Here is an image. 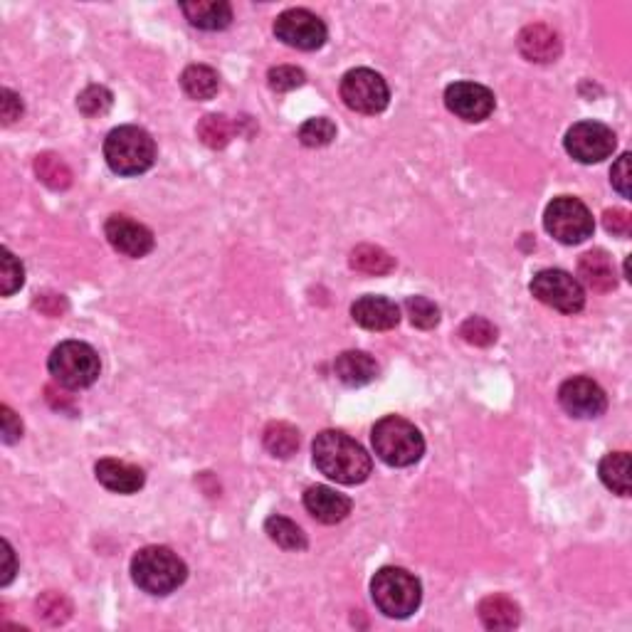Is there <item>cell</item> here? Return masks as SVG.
<instances>
[{
	"mask_svg": "<svg viewBox=\"0 0 632 632\" xmlns=\"http://www.w3.org/2000/svg\"><path fill=\"white\" fill-rule=\"evenodd\" d=\"M314 465L321 474L339 484H361L371 474V455L339 430H324L312 445Z\"/></svg>",
	"mask_w": 632,
	"mask_h": 632,
	"instance_id": "6da1fadb",
	"label": "cell"
},
{
	"mask_svg": "<svg viewBox=\"0 0 632 632\" xmlns=\"http://www.w3.org/2000/svg\"><path fill=\"white\" fill-rule=\"evenodd\" d=\"M131 578L144 593L168 595L186 583L188 568L168 546H146L131 558Z\"/></svg>",
	"mask_w": 632,
	"mask_h": 632,
	"instance_id": "7a4b0ae2",
	"label": "cell"
},
{
	"mask_svg": "<svg viewBox=\"0 0 632 632\" xmlns=\"http://www.w3.org/2000/svg\"><path fill=\"white\" fill-rule=\"evenodd\" d=\"M104 158L119 176H141L156 161V144L139 126H119L104 141Z\"/></svg>",
	"mask_w": 632,
	"mask_h": 632,
	"instance_id": "3957f363",
	"label": "cell"
},
{
	"mask_svg": "<svg viewBox=\"0 0 632 632\" xmlns=\"http://www.w3.org/2000/svg\"><path fill=\"white\" fill-rule=\"evenodd\" d=\"M371 598L383 615L395 620L410 618L420 608L423 588L420 581L405 568L386 566L373 576Z\"/></svg>",
	"mask_w": 632,
	"mask_h": 632,
	"instance_id": "277c9868",
	"label": "cell"
},
{
	"mask_svg": "<svg viewBox=\"0 0 632 632\" xmlns=\"http://www.w3.org/2000/svg\"><path fill=\"white\" fill-rule=\"evenodd\" d=\"M373 450L378 460H383L391 467H410L423 457L425 440L420 430L413 423L398 415L378 420L371 433Z\"/></svg>",
	"mask_w": 632,
	"mask_h": 632,
	"instance_id": "5b68a950",
	"label": "cell"
},
{
	"mask_svg": "<svg viewBox=\"0 0 632 632\" xmlns=\"http://www.w3.org/2000/svg\"><path fill=\"white\" fill-rule=\"evenodd\" d=\"M47 368L60 386L79 391V388H89L97 381L102 363H99L97 351L84 341H65L52 351Z\"/></svg>",
	"mask_w": 632,
	"mask_h": 632,
	"instance_id": "8992f818",
	"label": "cell"
},
{
	"mask_svg": "<svg viewBox=\"0 0 632 632\" xmlns=\"http://www.w3.org/2000/svg\"><path fill=\"white\" fill-rule=\"evenodd\" d=\"M544 228L553 240L563 245H578L593 235L595 223L586 203L571 196H558L546 205Z\"/></svg>",
	"mask_w": 632,
	"mask_h": 632,
	"instance_id": "52a82bcc",
	"label": "cell"
},
{
	"mask_svg": "<svg viewBox=\"0 0 632 632\" xmlns=\"http://www.w3.org/2000/svg\"><path fill=\"white\" fill-rule=\"evenodd\" d=\"M341 99L346 107L358 114H381L388 107L391 89L378 72L358 67V70L346 72L341 79Z\"/></svg>",
	"mask_w": 632,
	"mask_h": 632,
	"instance_id": "ba28073f",
	"label": "cell"
},
{
	"mask_svg": "<svg viewBox=\"0 0 632 632\" xmlns=\"http://www.w3.org/2000/svg\"><path fill=\"white\" fill-rule=\"evenodd\" d=\"M531 294L546 307L556 309L561 314H578L586 307V294L578 284L576 277H571L563 270H541L531 279Z\"/></svg>",
	"mask_w": 632,
	"mask_h": 632,
	"instance_id": "9c48e42d",
	"label": "cell"
},
{
	"mask_svg": "<svg viewBox=\"0 0 632 632\" xmlns=\"http://www.w3.org/2000/svg\"><path fill=\"white\" fill-rule=\"evenodd\" d=\"M563 144L578 163H600L613 156L618 139H615L613 129L600 121H578L568 129Z\"/></svg>",
	"mask_w": 632,
	"mask_h": 632,
	"instance_id": "30bf717a",
	"label": "cell"
},
{
	"mask_svg": "<svg viewBox=\"0 0 632 632\" xmlns=\"http://www.w3.org/2000/svg\"><path fill=\"white\" fill-rule=\"evenodd\" d=\"M275 35L284 45L297 47V50H319L326 42V25L312 10L292 8L284 10L275 20Z\"/></svg>",
	"mask_w": 632,
	"mask_h": 632,
	"instance_id": "8fae6325",
	"label": "cell"
},
{
	"mask_svg": "<svg viewBox=\"0 0 632 632\" xmlns=\"http://www.w3.org/2000/svg\"><path fill=\"white\" fill-rule=\"evenodd\" d=\"M558 403L573 418H598L608 408V398H605L603 388L591 378H568L561 388H558Z\"/></svg>",
	"mask_w": 632,
	"mask_h": 632,
	"instance_id": "7c38bea8",
	"label": "cell"
},
{
	"mask_svg": "<svg viewBox=\"0 0 632 632\" xmlns=\"http://www.w3.org/2000/svg\"><path fill=\"white\" fill-rule=\"evenodd\" d=\"M445 104L462 121H484L494 112V94L477 82H455L445 89Z\"/></svg>",
	"mask_w": 632,
	"mask_h": 632,
	"instance_id": "4fadbf2b",
	"label": "cell"
},
{
	"mask_svg": "<svg viewBox=\"0 0 632 632\" xmlns=\"http://www.w3.org/2000/svg\"><path fill=\"white\" fill-rule=\"evenodd\" d=\"M109 245L126 257H144L154 250V233L129 215H112L104 225Z\"/></svg>",
	"mask_w": 632,
	"mask_h": 632,
	"instance_id": "5bb4252c",
	"label": "cell"
},
{
	"mask_svg": "<svg viewBox=\"0 0 632 632\" xmlns=\"http://www.w3.org/2000/svg\"><path fill=\"white\" fill-rule=\"evenodd\" d=\"M351 316L358 326L368 331H391L400 321V307L386 297L366 294V297L356 299Z\"/></svg>",
	"mask_w": 632,
	"mask_h": 632,
	"instance_id": "9a60e30c",
	"label": "cell"
},
{
	"mask_svg": "<svg viewBox=\"0 0 632 632\" xmlns=\"http://www.w3.org/2000/svg\"><path fill=\"white\" fill-rule=\"evenodd\" d=\"M304 507L321 524H339L351 514V499L339 494L336 489L316 484L304 492Z\"/></svg>",
	"mask_w": 632,
	"mask_h": 632,
	"instance_id": "2e32d148",
	"label": "cell"
},
{
	"mask_svg": "<svg viewBox=\"0 0 632 632\" xmlns=\"http://www.w3.org/2000/svg\"><path fill=\"white\" fill-rule=\"evenodd\" d=\"M516 45H519V52L526 60L539 62V65L556 62L558 55H561V40H558V35L544 23L526 25L519 33Z\"/></svg>",
	"mask_w": 632,
	"mask_h": 632,
	"instance_id": "e0dca14e",
	"label": "cell"
},
{
	"mask_svg": "<svg viewBox=\"0 0 632 632\" xmlns=\"http://www.w3.org/2000/svg\"><path fill=\"white\" fill-rule=\"evenodd\" d=\"M94 474H97L99 484L109 489V492H117V494H134L144 487L146 477L144 470L136 465H129V462H121V460H99L97 467H94Z\"/></svg>",
	"mask_w": 632,
	"mask_h": 632,
	"instance_id": "ac0fdd59",
	"label": "cell"
},
{
	"mask_svg": "<svg viewBox=\"0 0 632 632\" xmlns=\"http://www.w3.org/2000/svg\"><path fill=\"white\" fill-rule=\"evenodd\" d=\"M334 373L344 386L361 388L378 376V363L366 351H344L336 356Z\"/></svg>",
	"mask_w": 632,
	"mask_h": 632,
	"instance_id": "d6986e66",
	"label": "cell"
},
{
	"mask_svg": "<svg viewBox=\"0 0 632 632\" xmlns=\"http://www.w3.org/2000/svg\"><path fill=\"white\" fill-rule=\"evenodd\" d=\"M578 275H581L586 287H591L593 292H613L615 284H618V275H615L613 260L605 250H591L581 257L578 262Z\"/></svg>",
	"mask_w": 632,
	"mask_h": 632,
	"instance_id": "ffe728a7",
	"label": "cell"
},
{
	"mask_svg": "<svg viewBox=\"0 0 632 632\" xmlns=\"http://www.w3.org/2000/svg\"><path fill=\"white\" fill-rule=\"evenodd\" d=\"M183 15L200 30H225L233 23V8L225 0H196L181 3Z\"/></svg>",
	"mask_w": 632,
	"mask_h": 632,
	"instance_id": "44dd1931",
	"label": "cell"
},
{
	"mask_svg": "<svg viewBox=\"0 0 632 632\" xmlns=\"http://www.w3.org/2000/svg\"><path fill=\"white\" fill-rule=\"evenodd\" d=\"M479 620L487 630H514L521 623L519 605L507 595H489L479 603Z\"/></svg>",
	"mask_w": 632,
	"mask_h": 632,
	"instance_id": "7402d4cb",
	"label": "cell"
},
{
	"mask_svg": "<svg viewBox=\"0 0 632 632\" xmlns=\"http://www.w3.org/2000/svg\"><path fill=\"white\" fill-rule=\"evenodd\" d=\"M181 87L191 99H198V102H208V99H213L215 94H218L220 77H218V72L213 70V67L191 65L183 70Z\"/></svg>",
	"mask_w": 632,
	"mask_h": 632,
	"instance_id": "603a6c76",
	"label": "cell"
},
{
	"mask_svg": "<svg viewBox=\"0 0 632 632\" xmlns=\"http://www.w3.org/2000/svg\"><path fill=\"white\" fill-rule=\"evenodd\" d=\"M600 479L610 492L630 497V455L628 452H610L600 460Z\"/></svg>",
	"mask_w": 632,
	"mask_h": 632,
	"instance_id": "cb8c5ba5",
	"label": "cell"
},
{
	"mask_svg": "<svg viewBox=\"0 0 632 632\" xmlns=\"http://www.w3.org/2000/svg\"><path fill=\"white\" fill-rule=\"evenodd\" d=\"M35 176L45 183L52 191H67L72 186V171L60 156L52 154V151H45V154L35 156Z\"/></svg>",
	"mask_w": 632,
	"mask_h": 632,
	"instance_id": "d4e9b609",
	"label": "cell"
},
{
	"mask_svg": "<svg viewBox=\"0 0 632 632\" xmlns=\"http://www.w3.org/2000/svg\"><path fill=\"white\" fill-rule=\"evenodd\" d=\"M351 267L363 275H388L395 270V260L383 247L376 245H358L349 257Z\"/></svg>",
	"mask_w": 632,
	"mask_h": 632,
	"instance_id": "484cf974",
	"label": "cell"
},
{
	"mask_svg": "<svg viewBox=\"0 0 632 632\" xmlns=\"http://www.w3.org/2000/svg\"><path fill=\"white\" fill-rule=\"evenodd\" d=\"M265 531H267V536H270L277 546H282L284 551L307 549V534H304V531L299 529L292 519H287V516H279V514L270 516V519L265 521Z\"/></svg>",
	"mask_w": 632,
	"mask_h": 632,
	"instance_id": "4316f807",
	"label": "cell"
},
{
	"mask_svg": "<svg viewBox=\"0 0 632 632\" xmlns=\"http://www.w3.org/2000/svg\"><path fill=\"white\" fill-rule=\"evenodd\" d=\"M198 139L203 141L205 146H210V149H225V146L233 141L237 124H233L225 114H208V117L200 119L198 124Z\"/></svg>",
	"mask_w": 632,
	"mask_h": 632,
	"instance_id": "83f0119b",
	"label": "cell"
},
{
	"mask_svg": "<svg viewBox=\"0 0 632 632\" xmlns=\"http://www.w3.org/2000/svg\"><path fill=\"white\" fill-rule=\"evenodd\" d=\"M262 440H265L267 450L275 457H282V460H287V457H292L299 450V430L294 425L282 423V420L267 425Z\"/></svg>",
	"mask_w": 632,
	"mask_h": 632,
	"instance_id": "f1b7e54d",
	"label": "cell"
},
{
	"mask_svg": "<svg viewBox=\"0 0 632 632\" xmlns=\"http://www.w3.org/2000/svg\"><path fill=\"white\" fill-rule=\"evenodd\" d=\"M35 610H38V618L45 620L47 625H62L72 618V603L57 591L42 593L35 603Z\"/></svg>",
	"mask_w": 632,
	"mask_h": 632,
	"instance_id": "f546056e",
	"label": "cell"
},
{
	"mask_svg": "<svg viewBox=\"0 0 632 632\" xmlns=\"http://www.w3.org/2000/svg\"><path fill=\"white\" fill-rule=\"evenodd\" d=\"M114 94L102 84H89L77 97V109L84 117H104L112 109Z\"/></svg>",
	"mask_w": 632,
	"mask_h": 632,
	"instance_id": "4dcf8cb0",
	"label": "cell"
},
{
	"mask_svg": "<svg viewBox=\"0 0 632 632\" xmlns=\"http://www.w3.org/2000/svg\"><path fill=\"white\" fill-rule=\"evenodd\" d=\"M336 139V124L326 117H314L304 121L302 129H299V141L309 149H321V146H329Z\"/></svg>",
	"mask_w": 632,
	"mask_h": 632,
	"instance_id": "1f68e13d",
	"label": "cell"
},
{
	"mask_svg": "<svg viewBox=\"0 0 632 632\" xmlns=\"http://www.w3.org/2000/svg\"><path fill=\"white\" fill-rule=\"evenodd\" d=\"M0 255H3L0 257V289H3V297H10V294H15L23 287L25 270L23 265H20L18 257L10 250H5V247Z\"/></svg>",
	"mask_w": 632,
	"mask_h": 632,
	"instance_id": "d6a6232c",
	"label": "cell"
},
{
	"mask_svg": "<svg viewBox=\"0 0 632 632\" xmlns=\"http://www.w3.org/2000/svg\"><path fill=\"white\" fill-rule=\"evenodd\" d=\"M405 312L410 316V324L418 329H433L440 321V309L428 297H408L405 299Z\"/></svg>",
	"mask_w": 632,
	"mask_h": 632,
	"instance_id": "836d02e7",
	"label": "cell"
},
{
	"mask_svg": "<svg viewBox=\"0 0 632 632\" xmlns=\"http://www.w3.org/2000/svg\"><path fill=\"white\" fill-rule=\"evenodd\" d=\"M460 336L472 346H492L497 341V326L484 319V316H470L460 326Z\"/></svg>",
	"mask_w": 632,
	"mask_h": 632,
	"instance_id": "e575fe53",
	"label": "cell"
},
{
	"mask_svg": "<svg viewBox=\"0 0 632 632\" xmlns=\"http://www.w3.org/2000/svg\"><path fill=\"white\" fill-rule=\"evenodd\" d=\"M304 79H307L304 77V72L292 65L272 67L270 75H267V82H270V87L275 89V92H292V89L302 87Z\"/></svg>",
	"mask_w": 632,
	"mask_h": 632,
	"instance_id": "d590c367",
	"label": "cell"
},
{
	"mask_svg": "<svg viewBox=\"0 0 632 632\" xmlns=\"http://www.w3.org/2000/svg\"><path fill=\"white\" fill-rule=\"evenodd\" d=\"M603 225L608 233L618 235V237H630L632 233V215L623 208H613L605 210L603 213Z\"/></svg>",
	"mask_w": 632,
	"mask_h": 632,
	"instance_id": "8d00e7d4",
	"label": "cell"
},
{
	"mask_svg": "<svg viewBox=\"0 0 632 632\" xmlns=\"http://www.w3.org/2000/svg\"><path fill=\"white\" fill-rule=\"evenodd\" d=\"M0 97H3L0 99V117H3V124H15V121L23 117V99L15 92H10V89H3Z\"/></svg>",
	"mask_w": 632,
	"mask_h": 632,
	"instance_id": "74e56055",
	"label": "cell"
},
{
	"mask_svg": "<svg viewBox=\"0 0 632 632\" xmlns=\"http://www.w3.org/2000/svg\"><path fill=\"white\" fill-rule=\"evenodd\" d=\"M610 183L623 198H630V154H623L610 171Z\"/></svg>",
	"mask_w": 632,
	"mask_h": 632,
	"instance_id": "f35d334b",
	"label": "cell"
},
{
	"mask_svg": "<svg viewBox=\"0 0 632 632\" xmlns=\"http://www.w3.org/2000/svg\"><path fill=\"white\" fill-rule=\"evenodd\" d=\"M0 413H3V442L5 445H13V442L20 440V435H23V425H20V420L15 418V413L8 405H3Z\"/></svg>",
	"mask_w": 632,
	"mask_h": 632,
	"instance_id": "ab89813d",
	"label": "cell"
},
{
	"mask_svg": "<svg viewBox=\"0 0 632 632\" xmlns=\"http://www.w3.org/2000/svg\"><path fill=\"white\" fill-rule=\"evenodd\" d=\"M15 576V553L10 549L8 541H3V576H0V586H8Z\"/></svg>",
	"mask_w": 632,
	"mask_h": 632,
	"instance_id": "60d3db41",
	"label": "cell"
}]
</instances>
